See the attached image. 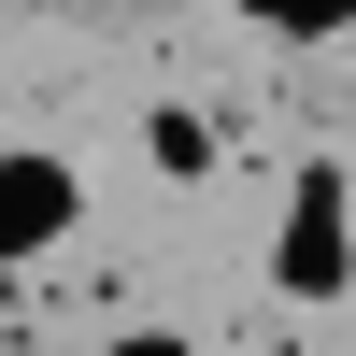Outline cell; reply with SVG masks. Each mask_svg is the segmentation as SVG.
Returning a JSON list of instances; mask_svg holds the SVG:
<instances>
[{
  "label": "cell",
  "instance_id": "2",
  "mask_svg": "<svg viewBox=\"0 0 356 356\" xmlns=\"http://www.w3.org/2000/svg\"><path fill=\"white\" fill-rule=\"evenodd\" d=\"M72 228H86V186H72V157H43V143H0V271L57 257Z\"/></svg>",
  "mask_w": 356,
  "mask_h": 356
},
{
  "label": "cell",
  "instance_id": "1",
  "mask_svg": "<svg viewBox=\"0 0 356 356\" xmlns=\"http://www.w3.org/2000/svg\"><path fill=\"white\" fill-rule=\"evenodd\" d=\"M271 300H300V314L356 300V171H342V157H314L300 186H285V228H271Z\"/></svg>",
  "mask_w": 356,
  "mask_h": 356
},
{
  "label": "cell",
  "instance_id": "3",
  "mask_svg": "<svg viewBox=\"0 0 356 356\" xmlns=\"http://www.w3.org/2000/svg\"><path fill=\"white\" fill-rule=\"evenodd\" d=\"M143 171H157V186H214V171H228V129L200 100H157V114H143Z\"/></svg>",
  "mask_w": 356,
  "mask_h": 356
},
{
  "label": "cell",
  "instance_id": "4",
  "mask_svg": "<svg viewBox=\"0 0 356 356\" xmlns=\"http://www.w3.org/2000/svg\"><path fill=\"white\" fill-rule=\"evenodd\" d=\"M100 356H200V342H186V328H114Z\"/></svg>",
  "mask_w": 356,
  "mask_h": 356
}]
</instances>
